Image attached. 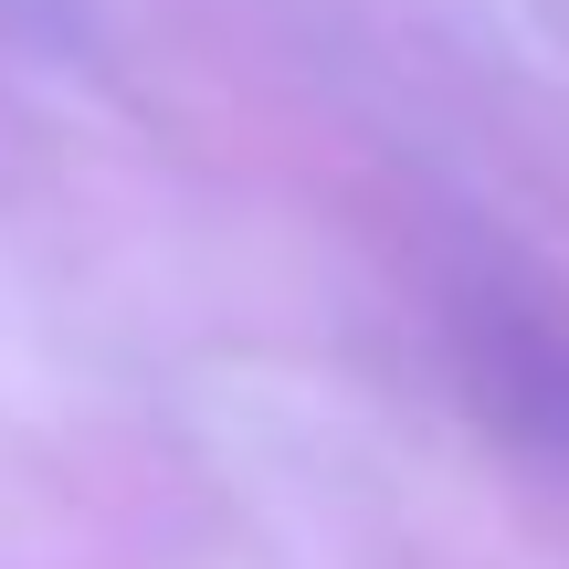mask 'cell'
<instances>
[{"mask_svg":"<svg viewBox=\"0 0 569 569\" xmlns=\"http://www.w3.org/2000/svg\"><path fill=\"white\" fill-rule=\"evenodd\" d=\"M559 422H569V411H559Z\"/></svg>","mask_w":569,"mask_h":569,"instance_id":"1","label":"cell"}]
</instances>
